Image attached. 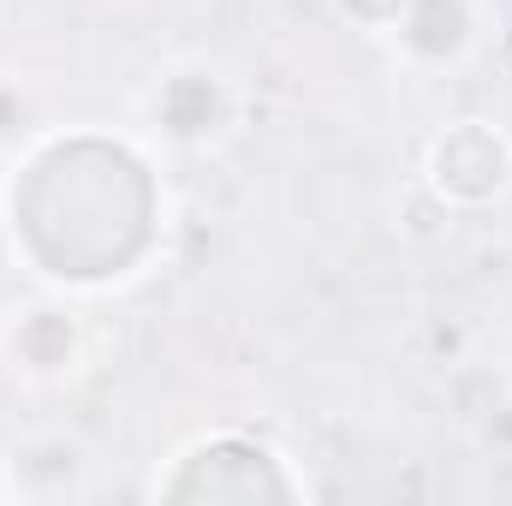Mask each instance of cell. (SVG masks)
Masks as SVG:
<instances>
[{"label": "cell", "instance_id": "cell-1", "mask_svg": "<svg viewBox=\"0 0 512 506\" xmlns=\"http://www.w3.org/2000/svg\"><path fill=\"white\" fill-rule=\"evenodd\" d=\"M6 358L24 376L60 381V376H72L78 358H84V328H78L72 310H54V304L12 310V322H6Z\"/></svg>", "mask_w": 512, "mask_h": 506}, {"label": "cell", "instance_id": "cell-2", "mask_svg": "<svg viewBox=\"0 0 512 506\" xmlns=\"http://www.w3.org/2000/svg\"><path fill=\"white\" fill-rule=\"evenodd\" d=\"M435 179L453 197H489V191H501L507 185V149H501V137L483 126L453 131L435 149Z\"/></svg>", "mask_w": 512, "mask_h": 506}, {"label": "cell", "instance_id": "cell-3", "mask_svg": "<svg viewBox=\"0 0 512 506\" xmlns=\"http://www.w3.org/2000/svg\"><path fill=\"white\" fill-rule=\"evenodd\" d=\"M155 120L173 137H191V143L209 137V131H221V120H227L221 78L215 72H179V78H167L161 96H155Z\"/></svg>", "mask_w": 512, "mask_h": 506}, {"label": "cell", "instance_id": "cell-4", "mask_svg": "<svg viewBox=\"0 0 512 506\" xmlns=\"http://www.w3.org/2000/svg\"><path fill=\"white\" fill-rule=\"evenodd\" d=\"M471 0H405L399 36L417 60H453L471 42Z\"/></svg>", "mask_w": 512, "mask_h": 506}, {"label": "cell", "instance_id": "cell-5", "mask_svg": "<svg viewBox=\"0 0 512 506\" xmlns=\"http://www.w3.org/2000/svg\"><path fill=\"white\" fill-rule=\"evenodd\" d=\"M12 471L24 477L30 495H72V489L84 483V453H78L66 435H48V441H30V447L12 459Z\"/></svg>", "mask_w": 512, "mask_h": 506}, {"label": "cell", "instance_id": "cell-6", "mask_svg": "<svg viewBox=\"0 0 512 506\" xmlns=\"http://www.w3.org/2000/svg\"><path fill=\"white\" fill-rule=\"evenodd\" d=\"M364 24H399V12H405V0H346Z\"/></svg>", "mask_w": 512, "mask_h": 506}]
</instances>
